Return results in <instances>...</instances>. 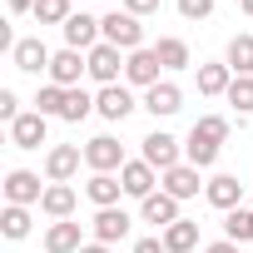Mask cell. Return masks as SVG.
<instances>
[{
    "mask_svg": "<svg viewBox=\"0 0 253 253\" xmlns=\"http://www.w3.org/2000/svg\"><path fill=\"white\" fill-rule=\"evenodd\" d=\"M99 35H104V45H114V50H124V55L144 50V25H139V15H129V10L99 15Z\"/></svg>",
    "mask_w": 253,
    "mask_h": 253,
    "instance_id": "obj_1",
    "label": "cell"
},
{
    "mask_svg": "<svg viewBox=\"0 0 253 253\" xmlns=\"http://www.w3.org/2000/svg\"><path fill=\"white\" fill-rule=\"evenodd\" d=\"M84 60H89V80H94L99 89H104V84H119L124 65H129V55H124V50H114V45H104V40H99Z\"/></svg>",
    "mask_w": 253,
    "mask_h": 253,
    "instance_id": "obj_2",
    "label": "cell"
},
{
    "mask_svg": "<svg viewBox=\"0 0 253 253\" xmlns=\"http://www.w3.org/2000/svg\"><path fill=\"white\" fill-rule=\"evenodd\" d=\"M84 164H89L94 174H119L129 159H124V144H119L114 134H94V139L84 144Z\"/></svg>",
    "mask_w": 253,
    "mask_h": 253,
    "instance_id": "obj_3",
    "label": "cell"
},
{
    "mask_svg": "<svg viewBox=\"0 0 253 253\" xmlns=\"http://www.w3.org/2000/svg\"><path fill=\"white\" fill-rule=\"evenodd\" d=\"M139 144H144V154H139V159H144V164H154L159 174H169L174 164H184V144H179L174 134H164V129H154V134H144Z\"/></svg>",
    "mask_w": 253,
    "mask_h": 253,
    "instance_id": "obj_4",
    "label": "cell"
},
{
    "mask_svg": "<svg viewBox=\"0 0 253 253\" xmlns=\"http://www.w3.org/2000/svg\"><path fill=\"white\" fill-rule=\"evenodd\" d=\"M134 109H139V104H134V94L124 89V84H104V89L94 94V114H99V119H109V124H124Z\"/></svg>",
    "mask_w": 253,
    "mask_h": 253,
    "instance_id": "obj_5",
    "label": "cell"
},
{
    "mask_svg": "<svg viewBox=\"0 0 253 253\" xmlns=\"http://www.w3.org/2000/svg\"><path fill=\"white\" fill-rule=\"evenodd\" d=\"M80 75H89V60H84V50H55V60H50V84H60V89H75L80 84Z\"/></svg>",
    "mask_w": 253,
    "mask_h": 253,
    "instance_id": "obj_6",
    "label": "cell"
},
{
    "mask_svg": "<svg viewBox=\"0 0 253 253\" xmlns=\"http://www.w3.org/2000/svg\"><path fill=\"white\" fill-rule=\"evenodd\" d=\"M80 164H84V149H80V144H55V149L45 154V179H50V184H70V179L80 174Z\"/></svg>",
    "mask_w": 253,
    "mask_h": 253,
    "instance_id": "obj_7",
    "label": "cell"
},
{
    "mask_svg": "<svg viewBox=\"0 0 253 253\" xmlns=\"http://www.w3.org/2000/svg\"><path fill=\"white\" fill-rule=\"evenodd\" d=\"M45 189H50V184H40V174H30V169H10V174H5V204L30 209V204L45 199Z\"/></svg>",
    "mask_w": 253,
    "mask_h": 253,
    "instance_id": "obj_8",
    "label": "cell"
},
{
    "mask_svg": "<svg viewBox=\"0 0 253 253\" xmlns=\"http://www.w3.org/2000/svg\"><path fill=\"white\" fill-rule=\"evenodd\" d=\"M60 30H65V45H70V50H84V55L104 40V35H99V15H84V10H75Z\"/></svg>",
    "mask_w": 253,
    "mask_h": 253,
    "instance_id": "obj_9",
    "label": "cell"
},
{
    "mask_svg": "<svg viewBox=\"0 0 253 253\" xmlns=\"http://www.w3.org/2000/svg\"><path fill=\"white\" fill-rule=\"evenodd\" d=\"M204 199H209L218 213H233V209H243V184H238V174H213V179L204 184Z\"/></svg>",
    "mask_w": 253,
    "mask_h": 253,
    "instance_id": "obj_10",
    "label": "cell"
},
{
    "mask_svg": "<svg viewBox=\"0 0 253 253\" xmlns=\"http://www.w3.org/2000/svg\"><path fill=\"white\" fill-rule=\"evenodd\" d=\"M139 218H144V223H154V228L164 233V228H169V223H179L184 213H179V199H174V194L154 189L149 199H139Z\"/></svg>",
    "mask_w": 253,
    "mask_h": 253,
    "instance_id": "obj_11",
    "label": "cell"
},
{
    "mask_svg": "<svg viewBox=\"0 0 253 253\" xmlns=\"http://www.w3.org/2000/svg\"><path fill=\"white\" fill-rule=\"evenodd\" d=\"M45 134H50V119H45L40 109H30V114H20V119L10 124V144H15V149H40Z\"/></svg>",
    "mask_w": 253,
    "mask_h": 253,
    "instance_id": "obj_12",
    "label": "cell"
},
{
    "mask_svg": "<svg viewBox=\"0 0 253 253\" xmlns=\"http://www.w3.org/2000/svg\"><path fill=\"white\" fill-rule=\"evenodd\" d=\"M119 184H124V194H129V199H149L154 184H159V169L144 164V159H129V164L119 169Z\"/></svg>",
    "mask_w": 253,
    "mask_h": 253,
    "instance_id": "obj_13",
    "label": "cell"
},
{
    "mask_svg": "<svg viewBox=\"0 0 253 253\" xmlns=\"http://www.w3.org/2000/svg\"><path fill=\"white\" fill-rule=\"evenodd\" d=\"M89 228H94V243H124L129 228H134V218L124 213V209H99Z\"/></svg>",
    "mask_w": 253,
    "mask_h": 253,
    "instance_id": "obj_14",
    "label": "cell"
},
{
    "mask_svg": "<svg viewBox=\"0 0 253 253\" xmlns=\"http://www.w3.org/2000/svg\"><path fill=\"white\" fill-rule=\"evenodd\" d=\"M159 55H154V45H144V50H134L129 55V65H124V80H129V84H139V89H154L159 84Z\"/></svg>",
    "mask_w": 253,
    "mask_h": 253,
    "instance_id": "obj_15",
    "label": "cell"
},
{
    "mask_svg": "<svg viewBox=\"0 0 253 253\" xmlns=\"http://www.w3.org/2000/svg\"><path fill=\"white\" fill-rule=\"evenodd\" d=\"M10 60H15V70H25V75H40V70L50 75V60H55V55H50V45H45L40 35H30V40H20V45L10 50Z\"/></svg>",
    "mask_w": 253,
    "mask_h": 253,
    "instance_id": "obj_16",
    "label": "cell"
},
{
    "mask_svg": "<svg viewBox=\"0 0 253 253\" xmlns=\"http://www.w3.org/2000/svg\"><path fill=\"white\" fill-rule=\"evenodd\" d=\"M144 109H149L154 119H169V114L184 109V89H179L174 80H159L154 89H144Z\"/></svg>",
    "mask_w": 253,
    "mask_h": 253,
    "instance_id": "obj_17",
    "label": "cell"
},
{
    "mask_svg": "<svg viewBox=\"0 0 253 253\" xmlns=\"http://www.w3.org/2000/svg\"><path fill=\"white\" fill-rule=\"evenodd\" d=\"M84 248V228L75 218H60L45 228V253H80Z\"/></svg>",
    "mask_w": 253,
    "mask_h": 253,
    "instance_id": "obj_18",
    "label": "cell"
},
{
    "mask_svg": "<svg viewBox=\"0 0 253 253\" xmlns=\"http://www.w3.org/2000/svg\"><path fill=\"white\" fill-rule=\"evenodd\" d=\"M119 194H124L119 174H89V184H84V199L94 209H119Z\"/></svg>",
    "mask_w": 253,
    "mask_h": 253,
    "instance_id": "obj_19",
    "label": "cell"
},
{
    "mask_svg": "<svg viewBox=\"0 0 253 253\" xmlns=\"http://www.w3.org/2000/svg\"><path fill=\"white\" fill-rule=\"evenodd\" d=\"M218 149H223V144H213L209 134L189 129V139H184V164H194V169H213V164H218Z\"/></svg>",
    "mask_w": 253,
    "mask_h": 253,
    "instance_id": "obj_20",
    "label": "cell"
},
{
    "mask_svg": "<svg viewBox=\"0 0 253 253\" xmlns=\"http://www.w3.org/2000/svg\"><path fill=\"white\" fill-rule=\"evenodd\" d=\"M159 184H164V194H174V199L184 204V199L199 194V169H194V164H174L169 174H159Z\"/></svg>",
    "mask_w": 253,
    "mask_h": 253,
    "instance_id": "obj_21",
    "label": "cell"
},
{
    "mask_svg": "<svg viewBox=\"0 0 253 253\" xmlns=\"http://www.w3.org/2000/svg\"><path fill=\"white\" fill-rule=\"evenodd\" d=\"M75 204H80V199H75V189H70V184H50V189H45V199H40V213L60 223V218H70V213H75Z\"/></svg>",
    "mask_w": 253,
    "mask_h": 253,
    "instance_id": "obj_22",
    "label": "cell"
},
{
    "mask_svg": "<svg viewBox=\"0 0 253 253\" xmlns=\"http://www.w3.org/2000/svg\"><path fill=\"white\" fill-rule=\"evenodd\" d=\"M159 238H164L169 253H194V248H199V223H194V218H179V223H169Z\"/></svg>",
    "mask_w": 253,
    "mask_h": 253,
    "instance_id": "obj_23",
    "label": "cell"
},
{
    "mask_svg": "<svg viewBox=\"0 0 253 253\" xmlns=\"http://www.w3.org/2000/svg\"><path fill=\"white\" fill-rule=\"evenodd\" d=\"M154 55H159V65H164V70H189V65H194L189 40H179V35H164V40L154 45Z\"/></svg>",
    "mask_w": 253,
    "mask_h": 253,
    "instance_id": "obj_24",
    "label": "cell"
},
{
    "mask_svg": "<svg viewBox=\"0 0 253 253\" xmlns=\"http://www.w3.org/2000/svg\"><path fill=\"white\" fill-rule=\"evenodd\" d=\"M228 84H233V70L228 65H199V94L218 99V94H228Z\"/></svg>",
    "mask_w": 253,
    "mask_h": 253,
    "instance_id": "obj_25",
    "label": "cell"
},
{
    "mask_svg": "<svg viewBox=\"0 0 253 253\" xmlns=\"http://www.w3.org/2000/svg\"><path fill=\"white\" fill-rule=\"evenodd\" d=\"M223 65L233 75H253V35H233L228 50H223Z\"/></svg>",
    "mask_w": 253,
    "mask_h": 253,
    "instance_id": "obj_26",
    "label": "cell"
},
{
    "mask_svg": "<svg viewBox=\"0 0 253 253\" xmlns=\"http://www.w3.org/2000/svg\"><path fill=\"white\" fill-rule=\"evenodd\" d=\"M0 233H5L10 243H20V238L30 233V209H20V204H5V209H0Z\"/></svg>",
    "mask_w": 253,
    "mask_h": 253,
    "instance_id": "obj_27",
    "label": "cell"
},
{
    "mask_svg": "<svg viewBox=\"0 0 253 253\" xmlns=\"http://www.w3.org/2000/svg\"><path fill=\"white\" fill-rule=\"evenodd\" d=\"M223 238H233V243H253V209H233V213H223Z\"/></svg>",
    "mask_w": 253,
    "mask_h": 253,
    "instance_id": "obj_28",
    "label": "cell"
},
{
    "mask_svg": "<svg viewBox=\"0 0 253 253\" xmlns=\"http://www.w3.org/2000/svg\"><path fill=\"white\" fill-rule=\"evenodd\" d=\"M65 94H70V89H60V84H40L35 109H40L45 119H60V114H65Z\"/></svg>",
    "mask_w": 253,
    "mask_h": 253,
    "instance_id": "obj_29",
    "label": "cell"
},
{
    "mask_svg": "<svg viewBox=\"0 0 253 253\" xmlns=\"http://www.w3.org/2000/svg\"><path fill=\"white\" fill-rule=\"evenodd\" d=\"M89 114H94V94H84V89L75 84V89L65 94V114H60V119H70V124H80V119H89Z\"/></svg>",
    "mask_w": 253,
    "mask_h": 253,
    "instance_id": "obj_30",
    "label": "cell"
},
{
    "mask_svg": "<svg viewBox=\"0 0 253 253\" xmlns=\"http://www.w3.org/2000/svg\"><path fill=\"white\" fill-rule=\"evenodd\" d=\"M238 114H253V75H233V84H228V94H223Z\"/></svg>",
    "mask_w": 253,
    "mask_h": 253,
    "instance_id": "obj_31",
    "label": "cell"
},
{
    "mask_svg": "<svg viewBox=\"0 0 253 253\" xmlns=\"http://www.w3.org/2000/svg\"><path fill=\"white\" fill-rule=\"evenodd\" d=\"M40 25H65L75 10H70V0H35V10H30Z\"/></svg>",
    "mask_w": 253,
    "mask_h": 253,
    "instance_id": "obj_32",
    "label": "cell"
},
{
    "mask_svg": "<svg viewBox=\"0 0 253 253\" xmlns=\"http://www.w3.org/2000/svg\"><path fill=\"white\" fill-rule=\"evenodd\" d=\"M194 129L209 134L213 144H223V139H228V119H223V114H204V119H194Z\"/></svg>",
    "mask_w": 253,
    "mask_h": 253,
    "instance_id": "obj_33",
    "label": "cell"
},
{
    "mask_svg": "<svg viewBox=\"0 0 253 253\" xmlns=\"http://www.w3.org/2000/svg\"><path fill=\"white\" fill-rule=\"evenodd\" d=\"M174 5H179L184 20H209L213 15V0H174Z\"/></svg>",
    "mask_w": 253,
    "mask_h": 253,
    "instance_id": "obj_34",
    "label": "cell"
},
{
    "mask_svg": "<svg viewBox=\"0 0 253 253\" xmlns=\"http://www.w3.org/2000/svg\"><path fill=\"white\" fill-rule=\"evenodd\" d=\"M25 109H20V94L15 89H0V119H5V124H15Z\"/></svg>",
    "mask_w": 253,
    "mask_h": 253,
    "instance_id": "obj_35",
    "label": "cell"
},
{
    "mask_svg": "<svg viewBox=\"0 0 253 253\" xmlns=\"http://www.w3.org/2000/svg\"><path fill=\"white\" fill-rule=\"evenodd\" d=\"M159 5H164V0H124V10H129V15H159Z\"/></svg>",
    "mask_w": 253,
    "mask_h": 253,
    "instance_id": "obj_36",
    "label": "cell"
},
{
    "mask_svg": "<svg viewBox=\"0 0 253 253\" xmlns=\"http://www.w3.org/2000/svg\"><path fill=\"white\" fill-rule=\"evenodd\" d=\"M129 253H169V248H164V238H139Z\"/></svg>",
    "mask_w": 253,
    "mask_h": 253,
    "instance_id": "obj_37",
    "label": "cell"
},
{
    "mask_svg": "<svg viewBox=\"0 0 253 253\" xmlns=\"http://www.w3.org/2000/svg\"><path fill=\"white\" fill-rule=\"evenodd\" d=\"M204 253H238V243H233V238H218V243H209Z\"/></svg>",
    "mask_w": 253,
    "mask_h": 253,
    "instance_id": "obj_38",
    "label": "cell"
},
{
    "mask_svg": "<svg viewBox=\"0 0 253 253\" xmlns=\"http://www.w3.org/2000/svg\"><path fill=\"white\" fill-rule=\"evenodd\" d=\"M10 5V15H25V10H35V0H5Z\"/></svg>",
    "mask_w": 253,
    "mask_h": 253,
    "instance_id": "obj_39",
    "label": "cell"
},
{
    "mask_svg": "<svg viewBox=\"0 0 253 253\" xmlns=\"http://www.w3.org/2000/svg\"><path fill=\"white\" fill-rule=\"evenodd\" d=\"M80 253H109V243H84Z\"/></svg>",
    "mask_w": 253,
    "mask_h": 253,
    "instance_id": "obj_40",
    "label": "cell"
},
{
    "mask_svg": "<svg viewBox=\"0 0 253 253\" xmlns=\"http://www.w3.org/2000/svg\"><path fill=\"white\" fill-rule=\"evenodd\" d=\"M238 10H243V15H253V0H238Z\"/></svg>",
    "mask_w": 253,
    "mask_h": 253,
    "instance_id": "obj_41",
    "label": "cell"
}]
</instances>
